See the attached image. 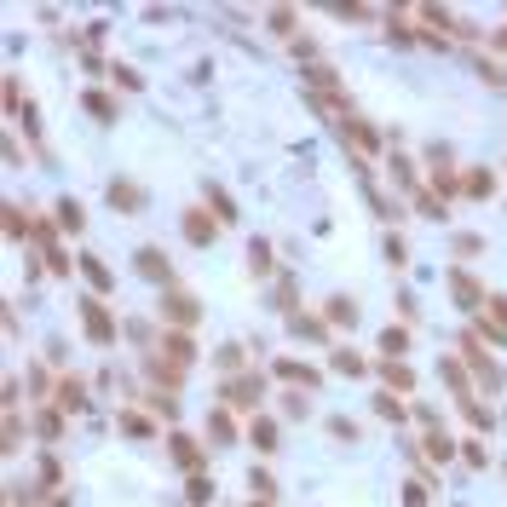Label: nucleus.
<instances>
[{
  "instance_id": "obj_4",
  "label": "nucleus",
  "mask_w": 507,
  "mask_h": 507,
  "mask_svg": "<svg viewBox=\"0 0 507 507\" xmlns=\"http://www.w3.org/2000/svg\"><path fill=\"white\" fill-rule=\"evenodd\" d=\"M277 375H288V381H306V386L317 381V369H306V364H277Z\"/></svg>"
},
{
  "instance_id": "obj_8",
  "label": "nucleus",
  "mask_w": 507,
  "mask_h": 507,
  "mask_svg": "<svg viewBox=\"0 0 507 507\" xmlns=\"http://www.w3.org/2000/svg\"><path fill=\"white\" fill-rule=\"evenodd\" d=\"M254 398H259L254 381H237V386H231V404H254Z\"/></svg>"
},
{
  "instance_id": "obj_3",
  "label": "nucleus",
  "mask_w": 507,
  "mask_h": 507,
  "mask_svg": "<svg viewBox=\"0 0 507 507\" xmlns=\"http://www.w3.org/2000/svg\"><path fill=\"white\" fill-rule=\"evenodd\" d=\"M450 288H455V294H461V300H455V306H479V288H473V283H467V277H450Z\"/></svg>"
},
{
  "instance_id": "obj_10",
  "label": "nucleus",
  "mask_w": 507,
  "mask_h": 507,
  "mask_svg": "<svg viewBox=\"0 0 507 507\" xmlns=\"http://www.w3.org/2000/svg\"><path fill=\"white\" fill-rule=\"evenodd\" d=\"M254 444H259V450L277 444V427H271V421H259V427H254Z\"/></svg>"
},
{
  "instance_id": "obj_7",
  "label": "nucleus",
  "mask_w": 507,
  "mask_h": 507,
  "mask_svg": "<svg viewBox=\"0 0 507 507\" xmlns=\"http://www.w3.org/2000/svg\"><path fill=\"white\" fill-rule=\"evenodd\" d=\"M214 438H219V444H231V438H237V427H231V415H225V410L214 415Z\"/></svg>"
},
{
  "instance_id": "obj_1",
  "label": "nucleus",
  "mask_w": 507,
  "mask_h": 507,
  "mask_svg": "<svg viewBox=\"0 0 507 507\" xmlns=\"http://www.w3.org/2000/svg\"><path fill=\"white\" fill-rule=\"evenodd\" d=\"M168 317L173 323H196V300L190 294H168Z\"/></svg>"
},
{
  "instance_id": "obj_2",
  "label": "nucleus",
  "mask_w": 507,
  "mask_h": 507,
  "mask_svg": "<svg viewBox=\"0 0 507 507\" xmlns=\"http://www.w3.org/2000/svg\"><path fill=\"white\" fill-rule=\"evenodd\" d=\"M81 323H87V329H92V340H110V317L98 312L92 300H87V312H81Z\"/></svg>"
},
{
  "instance_id": "obj_6",
  "label": "nucleus",
  "mask_w": 507,
  "mask_h": 507,
  "mask_svg": "<svg viewBox=\"0 0 507 507\" xmlns=\"http://www.w3.org/2000/svg\"><path fill=\"white\" fill-rule=\"evenodd\" d=\"M110 196H116V208H127V214H133V208H139V190H133V185H116Z\"/></svg>"
},
{
  "instance_id": "obj_5",
  "label": "nucleus",
  "mask_w": 507,
  "mask_h": 507,
  "mask_svg": "<svg viewBox=\"0 0 507 507\" xmlns=\"http://www.w3.org/2000/svg\"><path fill=\"white\" fill-rule=\"evenodd\" d=\"M185 231H190V237H196V242H208V237H214V225H208V219H202V214H190V219H185Z\"/></svg>"
},
{
  "instance_id": "obj_9",
  "label": "nucleus",
  "mask_w": 507,
  "mask_h": 507,
  "mask_svg": "<svg viewBox=\"0 0 507 507\" xmlns=\"http://www.w3.org/2000/svg\"><path fill=\"white\" fill-rule=\"evenodd\" d=\"M386 381H392V386H398V392H410V386H415V375H410V369H398V364H392V369H386Z\"/></svg>"
}]
</instances>
